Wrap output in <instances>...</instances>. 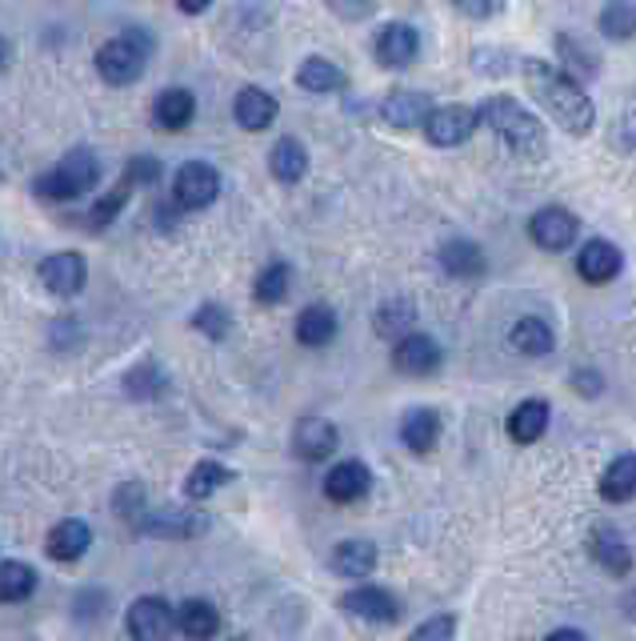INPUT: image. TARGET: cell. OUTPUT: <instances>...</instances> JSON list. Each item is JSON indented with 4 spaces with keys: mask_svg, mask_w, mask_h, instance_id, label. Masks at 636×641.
<instances>
[{
    "mask_svg": "<svg viewBox=\"0 0 636 641\" xmlns=\"http://www.w3.org/2000/svg\"><path fill=\"white\" fill-rule=\"evenodd\" d=\"M336 313L328 309V305H309V309H301V317H297V341L301 345H309V350H324L328 341L336 337Z\"/></svg>",
    "mask_w": 636,
    "mask_h": 641,
    "instance_id": "cell-24",
    "label": "cell"
},
{
    "mask_svg": "<svg viewBox=\"0 0 636 641\" xmlns=\"http://www.w3.org/2000/svg\"><path fill=\"white\" fill-rule=\"evenodd\" d=\"M476 121L493 128L524 161H544L548 157V133H544L541 117H532L529 108L517 105L512 96H488V101H481Z\"/></svg>",
    "mask_w": 636,
    "mask_h": 641,
    "instance_id": "cell-2",
    "label": "cell"
},
{
    "mask_svg": "<svg viewBox=\"0 0 636 641\" xmlns=\"http://www.w3.org/2000/svg\"><path fill=\"white\" fill-rule=\"evenodd\" d=\"M125 626L132 641H169L176 633V609L164 597H137L128 606Z\"/></svg>",
    "mask_w": 636,
    "mask_h": 641,
    "instance_id": "cell-5",
    "label": "cell"
},
{
    "mask_svg": "<svg viewBox=\"0 0 636 641\" xmlns=\"http://www.w3.org/2000/svg\"><path fill=\"white\" fill-rule=\"evenodd\" d=\"M212 0H176V9H185V12H193V16H197V12H205L209 9Z\"/></svg>",
    "mask_w": 636,
    "mask_h": 641,
    "instance_id": "cell-45",
    "label": "cell"
},
{
    "mask_svg": "<svg viewBox=\"0 0 636 641\" xmlns=\"http://www.w3.org/2000/svg\"><path fill=\"white\" fill-rule=\"evenodd\" d=\"M193 117H197V96L188 93V89H164L157 96V105H152V121L164 133H181V128L193 125Z\"/></svg>",
    "mask_w": 636,
    "mask_h": 641,
    "instance_id": "cell-17",
    "label": "cell"
},
{
    "mask_svg": "<svg viewBox=\"0 0 636 641\" xmlns=\"http://www.w3.org/2000/svg\"><path fill=\"white\" fill-rule=\"evenodd\" d=\"M89 546H93V529L84 522H77V517H65V522L53 525V534H48V541H45L48 558H57V561L84 558V549Z\"/></svg>",
    "mask_w": 636,
    "mask_h": 641,
    "instance_id": "cell-18",
    "label": "cell"
},
{
    "mask_svg": "<svg viewBox=\"0 0 636 641\" xmlns=\"http://www.w3.org/2000/svg\"><path fill=\"white\" fill-rule=\"evenodd\" d=\"M193 325L205 333V337L220 341V337H229V329H232V317L224 305H200L197 317H193Z\"/></svg>",
    "mask_w": 636,
    "mask_h": 641,
    "instance_id": "cell-36",
    "label": "cell"
},
{
    "mask_svg": "<svg viewBox=\"0 0 636 641\" xmlns=\"http://www.w3.org/2000/svg\"><path fill=\"white\" fill-rule=\"evenodd\" d=\"M636 493V454H621L616 461H609V469L601 473V497L604 502H628Z\"/></svg>",
    "mask_w": 636,
    "mask_h": 641,
    "instance_id": "cell-27",
    "label": "cell"
},
{
    "mask_svg": "<svg viewBox=\"0 0 636 641\" xmlns=\"http://www.w3.org/2000/svg\"><path fill=\"white\" fill-rule=\"evenodd\" d=\"M544 641H585V633L580 630H553Z\"/></svg>",
    "mask_w": 636,
    "mask_h": 641,
    "instance_id": "cell-46",
    "label": "cell"
},
{
    "mask_svg": "<svg viewBox=\"0 0 636 641\" xmlns=\"http://www.w3.org/2000/svg\"><path fill=\"white\" fill-rule=\"evenodd\" d=\"M556 48H560V57H565L577 72H585V77H592V72H597V57H592V53H585L580 45H573V36H556Z\"/></svg>",
    "mask_w": 636,
    "mask_h": 641,
    "instance_id": "cell-41",
    "label": "cell"
},
{
    "mask_svg": "<svg viewBox=\"0 0 636 641\" xmlns=\"http://www.w3.org/2000/svg\"><path fill=\"white\" fill-rule=\"evenodd\" d=\"M597 28H601V36H609V41H628V36H636V0H604Z\"/></svg>",
    "mask_w": 636,
    "mask_h": 641,
    "instance_id": "cell-32",
    "label": "cell"
},
{
    "mask_svg": "<svg viewBox=\"0 0 636 641\" xmlns=\"http://www.w3.org/2000/svg\"><path fill=\"white\" fill-rule=\"evenodd\" d=\"M297 84H301V89H309V93H336V89L345 84V72L336 69L333 60L309 57L301 65V72H297Z\"/></svg>",
    "mask_w": 636,
    "mask_h": 641,
    "instance_id": "cell-34",
    "label": "cell"
},
{
    "mask_svg": "<svg viewBox=\"0 0 636 641\" xmlns=\"http://www.w3.org/2000/svg\"><path fill=\"white\" fill-rule=\"evenodd\" d=\"M324 4H328L336 16H345V21H365V16H372V9H377V0H324Z\"/></svg>",
    "mask_w": 636,
    "mask_h": 641,
    "instance_id": "cell-42",
    "label": "cell"
},
{
    "mask_svg": "<svg viewBox=\"0 0 636 641\" xmlns=\"http://www.w3.org/2000/svg\"><path fill=\"white\" fill-rule=\"evenodd\" d=\"M340 606H345L352 618H365V621H372V626H393V621L401 618V602H396L389 590H381V585L348 590V594L340 597Z\"/></svg>",
    "mask_w": 636,
    "mask_h": 641,
    "instance_id": "cell-9",
    "label": "cell"
},
{
    "mask_svg": "<svg viewBox=\"0 0 636 641\" xmlns=\"http://www.w3.org/2000/svg\"><path fill=\"white\" fill-rule=\"evenodd\" d=\"M232 117H236V125H241V128H248V133H261V128H268V125H273V117H277V101H273L265 89L248 84V89H241V93H236Z\"/></svg>",
    "mask_w": 636,
    "mask_h": 641,
    "instance_id": "cell-19",
    "label": "cell"
},
{
    "mask_svg": "<svg viewBox=\"0 0 636 641\" xmlns=\"http://www.w3.org/2000/svg\"><path fill=\"white\" fill-rule=\"evenodd\" d=\"M101 181V161H96V152L89 149H72L65 152L45 176H36V197L45 201H77L84 197L89 188Z\"/></svg>",
    "mask_w": 636,
    "mask_h": 641,
    "instance_id": "cell-3",
    "label": "cell"
},
{
    "mask_svg": "<svg viewBox=\"0 0 636 641\" xmlns=\"http://www.w3.org/2000/svg\"><path fill=\"white\" fill-rule=\"evenodd\" d=\"M241 641H244V638H241Z\"/></svg>",
    "mask_w": 636,
    "mask_h": 641,
    "instance_id": "cell-48",
    "label": "cell"
},
{
    "mask_svg": "<svg viewBox=\"0 0 636 641\" xmlns=\"http://www.w3.org/2000/svg\"><path fill=\"white\" fill-rule=\"evenodd\" d=\"M232 481V469L229 466H220V461H200L193 473H188L185 481V497L188 502H209L212 493L224 490Z\"/></svg>",
    "mask_w": 636,
    "mask_h": 641,
    "instance_id": "cell-31",
    "label": "cell"
},
{
    "mask_svg": "<svg viewBox=\"0 0 636 641\" xmlns=\"http://www.w3.org/2000/svg\"><path fill=\"white\" fill-rule=\"evenodd\" d=\"M336 442H340V433H336L333 421L324 417H304L292 430V449H297L301 461H324V457H333Z\"/></svg>",
    "mask_w": 636,
    "mask_h": 641,
    "instance_id": "cell-14",
    "label": "cell"
},
{
    "mask_svg": "<svg viewBox=\"0 0 636 641\" xmlns=\"http://www.w3.org/2000/svg\"><path fill=\"white\" fill-rule=\"evenodd\" d=\"M413 325H417V305L408 301V297H389L377 309V317H372V329L389 341H401L405 333H413Z\"/></svg>",
    "mask_w": 636,
    "mask_h": 641,
    "instance_id": "cell-25",
    "label": "cell"
},
{
    "mask_svg": "<svg viewBox=\"0 0 636 641\" xmlns=\"http://www.w3.org/2000/svg\"><path fill=\"white\" fill-rule=\"evenodd\" d=\"M509 341H512V350L524 353V357H544V353H553V345H556L553 329L544 325L541 317H521V321L512 325Z\"/></svg>",
    "mask_w": 636,
    "mask_h": 641,
    "instance_id": "cell-28",
    "label": "cell"
},
{
    "mask_svg": "<svg viewBox=\"0 0 636 641\" xmlns=\"http://www.w3.org/2000/svg\"><path fill=\"white\" fill-rule=\"evenodd\" d=\"M176 630L185 633L188 641H209L220 630V614L212 602L205 597H188L185 606L176 609Z\"/></svg>",
    "mask_w": 636,
    "mask_h": 641,
    "instance_id": "cell-22",
    "label": "cell"
},
{
    "mask_svg": "<svg viewBox=\"0 0 636 641\" xmlns=\"http://www.w3.org/2000/svg\"><path fill=\"white\" fill-rule=\"evenodd\" d=\"M573 389H580V393L597 397V393H601V377H597V374H589V369H585V374H577V377H573Z\"/></svg>",
    "mask_w": 636,
    "mask_h": 641,
    "instance_id": "cell-44",
    "label": "cell"
},
{
    "mask_svg": "<svg viewBox=\"0 0 636 641\" xmlns=\"http://www.w3.org/2000/svg\"><path fill=\"white\" fill-rule=\"evenodd\" d=\"M36 590V570L28 561H0V602H24Z\"/></svg>",
    "mask_w": 636,
    "mask_h": 641,
    "instance_id": "cell-33",
    "label": "cell"
},
{
    "mask_svg": "<svg viewBox=\"0 0 636 641\" xmlns=\"http://www.w3.org/2000/svg\"><path fill=\"white\" fill-rule=\"evenodd\" d=\"M420 53V36L413 24H384L381 33H377V60H381L384 69H405L413 65Z\"/></svg>",
    "mask_w": 636,
    "mask_h": 641,
    "instance_id": "cell-13",
    "label": "cell"
},
{
    "mask_svg": "<svg viewBox=\"0 0 636 641\" xmlns=\"http://www.w3.org/2000/svg\"><path fill=\"white\" fill-rule=\"evenodd\" d=\"M440 268H444L449 277L473 281V277H481V273H485V253H481V245H473V241L452 237V241H444V245H440Z\"/></svg>",
    "mask_w": 636,
    "mask_h": 641,
    "instance_id": "cell-21",
    "label": "cell"
},
{
    "mask_svg": "<svg viewBox=\"0 0 636 641\" xmlns=\"http://www.w3.org/2000/svg\"><path fill=\"white\" fill-rule=\"evenodd\" d=\"M84 277H89V268H84L81 253H53L41 261V281L57 297H77L84 289Z\"/></svg>",
    "mask_w": 636,
    "mask_h": 641,
    "instance_id": "cell-12",
    "label": "cell"
},
{
    "mask_svg": "<svg viewBox=\"0 0 636 641\" xmlns=\"http://www.w3.org/2000/svg\"><path fill=\"white\" fill-rule=\"evenodd\" d=\"M524 84L536 105H544V113L565 128L568 137H585L597 125V108H592L585 84L573 77L568 69H556L548 60L529 57L524 60Z\"/></svg>",
    "mask_w": 636,
    "mask_h": 641,
    "instance_id": "cell-1",
    "label": "cell"
},
{
    "mask_svg": "<svg viewBox=\"0 0 636 641\" xmlns=\"http://www.w3.org/2000/svg\"><path fill=\"white\" fill-rule=\"evenodd\" d=\"M220 193V173L209 161H185L173 181V197L181 209H205Z\"/></svg>",
    "mask_w": 636,
    "mask_h": 641,
    "instance_id": "cell-6",
    "label": "cell"
},
{
    "mask_svg": "<svg viewBox=\"0 0 636 641\" xmlns=\"http://www.w3.org/2000/svg\"><path fill=\"white\" fill-rule=\"evenodd\" d=\"M476 108L469 105H440L432 108L425 117V137L432 140V145H440V149H456V145H464V140L476 133Z\"/></svg>",
    "mask_w": 636,
    "mask_h": 641,
    "instance_id": "cell-7",
    "label": "cell"
},
{
    "mask_svg": "<svg viewBox=\"0 0 636 641\" xmlns=\"http://www.w3.org/2000/svg\"><path fill=\"white\" fill-rule=\"evenodd\" d=\"M592 558H597V565L616 573V577L633 570V549L621 541L616 529H597V537H592Z\"/></svg>",
    "mask_w": 636,
    "mask_h": 641,
    "instance_id": "cell-30",
    "label": "cell"
},
{
    "mask_svg": "<svg viewBox=\"0 0 636 641\" xmlns=\"http://www.w3.org/2000/svg\"><path fill=\"white\" fill-rule=\"evenodd\" d=\"M621 268H625V256H621V249L613 241H589L577 256V273L589 285H609Z\"/></svg>",
    "mask_w": 636,
    "mask_h": 641,
    "instance_id": "cell-16",
    "label": "cell"
},
{
    "mask_svg": "<svg viewBox=\"0 0 636 641\" xmlns=\"http://www.w3.org/2000/svg\"><path fill=\"white\" fill-rule=\"evenodd\" d=\"M125 201H128V185H120V188H113V193H105V197H101L93 205V209H89V225H93V229H105V225H113L116 213L125 209Z\"/></svg>",
    "mask_w": 636,
    "mask_h": 641,
    "instance_id": "cell-38",
    "label": "cell"
},
{
    "mask_svg": "<svg viewBox=\"0 0 636 641\" xmlns=\"http://www.w3.org/2000/svg\"><path fill=\"white\" fill-rule=\"evenodd\" d=\"M9 65V45H4V36H0V69Z\"/></svg>",
    "mask_w": 636,
    "mask_h": 641,
    "instance_id": "cell-47",
    "label": "cell"
},
{
    "mask_svg": "<svg viewBox=\"0 0 636 641\" xmlns=\"http://www.w3.org/2000/svg\"><path fill=\"white\" fill-rule=\"evenodd\" d=\"M268 169H273L277 181L297 185V181L309 173V152H304V145L297 137H285L273 145V152H268Z\"/></svg>",
    "mask_w": 636,
    "mask_h": 641,
    "instance_id": "cell-26",
    "label": "cell"
},
{
    "mask_svg": "<svg viewBox=\"0 0 636 641\" xmlns=\"http://www.w3.org/2000/svg\"><path fill=\"white\" fill-rule=\"evenodd\" d=\"M456 638V618L452 614H437V618L420 621L417 630L408 633V641H452Z\"/></svg>",
    "mask_w": 636,
    "mask_h": 641,
    "instance_id": "cell-39",
    "label": "cell"
},
{
    "mask_svg": "<svg viewBox=\"0 0 636 641\" xmlns=\"http://www.w3.org/2000/svg\"><path fill=\"white\" fill-rule=\"evenodd\" d=\"M544 430H548V401H541V397H529V401H521V405L512 409L509 437L517 445H532L536 437H544Z\"/></svg>",
    "mask_w": 636,
    "mask_h": 641,
    "instance_id": "cell-23",
    "label": "cell"
},
{
    "mask_svg": "<svg viewBox=\"0 0 636 641\" xmlns=\"http://www.w3.org/2000/svg\"><path fill=\"white\" fill-rule=\"evenodd\" d=\"M372 565H377V546L372 541H340L333 549V570L345 573V577H369Z\"/></svg>",
    "mask_w": 636,
    "mask_h": 641,
    "instance_id": "cell-29",
    "label": "cell"
},
{
    "mask_svg": "<svg viewBox=\"0 0 636 641\" xmlns=\"http://www.w3.org/2000/svg\"><path fill=\"white\" fill-rule=\"evenodd\" d=\"M125 389L132 397H157L164 389V374L157 365H137V369L125 377Z\"/></svg>",
    "mask_w": 636,
    "mask_h": 641,
    "instance_id": "cell-37",
    "label": "cell"
},
{
    "mask_svg": "<svg viewBox=\"0 0 636 641\" xmlns=\"http://www.w3.org/2000/svg\"><path fill=\"white\" fill-rule=\"evenodd\" d=\"M577 233H580V221L568 209H560V205H544V209L532 213L529 221V237L541 249H548V253H565L577 241Z\"/></svg>",
    "mask_w": 636,
    "mask_h": 641,
    "instance_id": "cell-8",
    "label": "cell"
},
{
    "mask_svg": "<svg viewBox=\"0 0 636 641\" xmlns=\"http://www.w3.org/2000/svg\"><path fill=\"white\" fill-rule=\"evenodd\" d=\"M393 365L401 369V374L408 377H428V374H437V365H440V345L428 333H405V337L393 345Z\"/></svg>",
    "mask_w": 636,
    "mask_h": 641,
    "instance_id": "cell-10",
    "label": "cell"
},
{
    "mask_svg": "<svg viewBox=\"0 0 636 641\" xmlns=\"http://www.w3.org/2000/svg\"><path fill=\"white\" fill-rule=\"evenodd\" d=\"M161 176V161L157 157H132L128 161V169H125V185L132 188V185H152Z\"/></svg>",
    "mask_w": 636,
    "mask_h": 641,
    "instance_id": "cell-40",
    "label": "cell"
},
{
    "mask_svg": "<svg viewBox=\"0 0 636 641\" xmlns=\"http://www.w3.org/2000/svg\"><path fill=\"white\" fill-rule=\"evenodd\" d=\"M432 113V96L417 93V89H393L381 101V117L393 128H417L425 125V117Z\"/></svg>",
    "mask_w": 636,
    "mask_h": 641,
    "instance_id": "cell-15",
    "label": "cell"
},
{
    "mask_svg": "<svg viewBox=\"0 0 636 641\" xmlns=\"http://www.w3.org/2000/svg\"><path fill=\"white\" fill-rule=\"evenodd\" d=\"M369 490H372V473L365 461H336V466L324 473V497L336 505L360 502Z\"/></svg>",
    "mask_w": 636,
    "mask_h": 641,
    "instance_id": "cell-11",
    "label": "cell"
},
{
    "mask_svg": "<svg viewBox=\"0 0 636 641\" xmlns=\"http://www.w3.org/2000/svg\"><path fill=\"white\" fill-rule=\"evenodd\" d=\"M452 4H456V9H461L464 16H476V21L493 12V0H452Z\"/></svg>",
    "mask_w": 636,
    "mask_h": 641,
    "instance_id": "cell-43",
    "label": "cell"
},
{
    "mask_svg": "<svg viewBox=\"0 0 636 641\" xmlns=\"http://www.w3.org/2000/svg\"><path fill=\"white\" fill-rule=\"evenodd\" d=\"M289 285H292V268L285 265V261H273V265L256 277V301L261 305H280L285 297H289Z\"/></svg>",
    "mask_w": 636,
    "mask_h": 641,
    "instance_id": "cell-35",
    "label": "cell"
},
{
    "mask_svg": "<svg viewBox=\"0 0 636 641\" xmlns=\"http://www.w3.org/2000/svg\"><path fill=\"white\" fill-rule=\"evenodd\" d=\"M152 53V36L140 33V28H128V33L113 36L101 53H96V72L105 77L108 84H132L144 69V60Z\"/></svg>",
    "mask_w": 636,
    "mask_h": 641,
    "instance_id": "cell-4",
    "label": "cell"
},
{
    "mask_svg": "<svg viewBox=\"0 0 636 641\" xmlns=\"http://www.w3.org/2000/svg\"><path fill=\"white\" fill-rule=\"evenodd\" d=\"M401 442L413 449V454H432L440 442V417H437V409H408L405 421H401Z\"/></svg>",
    "mask_w": 636,
    "mask_h": 641,
    "instance_id": "cell-20",
    "label": "cell"
}]
</instances>
